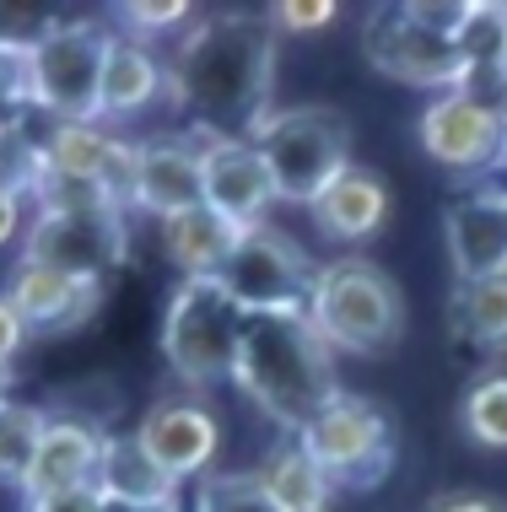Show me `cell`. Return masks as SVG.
I'll return each mask as SVG.
<instances>
[{"label":"cell","mask_w":507,"mask_h":512,"mask_svg":"<svg viewBox=\"0 0 507 512\" xmlns=\"http://www.w3.org/2000/svg\"><path fill=\"white\" fill-rule=\"evenodd\" d=\"M33 114V92H27V54L0 44V135L22 130Z\"/></svg>","instance_id":"cell-28"},{"label":"cell","mask_w":507,"mask_h":512,"mask_svg":"<svg viewBox=\"0 0 507 512\" xmlns=\"http://www.w3.org/2000/svg\"><path fill=\"white\" fill-rule=\"evenodd\" d=\"M125 200L135 211L173 221L184 211L205 205V168H200V141L189 135H157L130 151V189Z\"/></svg>","instance_id":"cell-11"},{"label":"cell","mask_w":507,"mask_h":512,"mask_svg":"<svg viewBox=\"0 0 507 512\" xmlns=\"http://www.w3.org/2000/svg\"><path fill=\"white\" fill-rule=\"evenodd\" d=\"M270 22H276L281 33H324V27L335 22V6L330 0H292V6L270 11Z\"/></svg>","instance_id":"cell-32"},{"label":"cell","mask_w":507,"mask_h":512,"mask_svg":"<svg viewBox=\"0 0 507 512\" xmlns=\"http://www.w3.org/2000/svg\"><path fill=\"white\" fill-rule=\"evenodd\" d=\"M308 448V459L330 475V486L367 491L389 475L394 459V426L373 399L362 394H335L303 432H292Z\"/></svg>","instance_id":"cell-9"},{"label":"cell","mask_w":507,"mask_h":512,"mask_svg":"<svg viewBox=\"0 0 507 512\" xmlns=\"http://www.w3.org/2000/svg\"><path fill=\"white\" fill-rule=\"evenodd\" d=\"M103 437L108 432H98V426H87V421L49 415L44 442H38V453H33V469H27V480H22L27 502H54V496L92 491V480H98Z\"/></svg>","instance_id":"cell-16"},{"label":"cell","mask_w":507,"mask_h":512,"mask_svg":"<svg viewBox=\"0 0 507 512\" xmlns=\"http://www.w3.org/2000/svg\"><path fill=\"white\" fill-rule=\"evenodd\" d=\"M162 87H168V65L157 60L146 44L114 33L108 44V60H103V87H98V119L114 124V119H130V114H146Z\"/></svg>","instance_id":"cell-18"},{"label":"cell","mask_w":507,"mask_h":512,"mask_svg":"<svg viewBox=\"0 0 507 512\" xmlns=\"http://www.w3.org/2000/svg\"><path fill=\"white\" fill-rule=\"evenodd\" d=\"M92 491L103 496V502H135V507H157V502H173L178 480H168L162 469L146 459V448L130 437H103V453H98V480H92Z\"/></svg>","instance_id":"cell-21"},{"label":"cell","mask_w":507,"mask_h":512,"mask_svg":"<svg viewBox=\"0 0 507 512\" xmlns=\"http://www.w3.org/2000/svg\"><path fill=\"white\" fill-rule=\"evenodd\" d=\"M27 512H103V496L76 491V496H54V502H27Z\"/></svg>","instance_id":"cell-34"},{"label":"cell","mask_w":507,"mask_h":512,"mask_svg":"<svg viewBox=\"0 0 507 512\" xmlns=\"http://www.w3.org/2000/svg\"><path fill=\"white\" fill-rule=\"evenodd\" d=\"M303 318L330 351L383 356L405 335V297L367 259H330L324 270H313V292H308Z\"/></svg>","instance_id":"cell-3"},{"label":"cell","mask_w":507,"mask_h":512,"mask_svg":"<svg viewBox=\"0 0 507 512\" xmlns=\"http://www.w3.org/2000/svg\"><path fill=\"white\" fill-rule=\"evenodd\" d=\"M119 17H125V22L135 27V44H141V38H152V33L184 27L189 17H195V11H189V6H178V0H162V6H146V0H135V6L119 11Z\"/></svg>","instance_id":"cell-31"},{"label":"cell","mask_w":507,"mask_h":512,"mask_svg":"<svg viewBox=\"0 0 507 512\" xmlns=\"http://www.w3.org/2000/svg\"><path fill=\"white\" fill-rule=\"evenodd\" d=\"M454 335L481 345V351H507V275L497 281H470L454 297Z\"/></svg>","instance_id":"cell-23"},{"label":"cell","mask_w":507,"mask_h":512,"mask_svg":"<svg viewBox=\"0 0 507 512\" xmlns=\"http://www.w3.org/2000/svg\"><path fill=\"white\" fill-rule=\"evenodd\" d=\"M22 211H27V200H17V195H6V189H0V248L22 232Z\"/></svg>","instance_id":"cell-35"},{"label":"cell","mask_w":507,"mask_h":512,"mask_svg":"<svg viewBox=\"0 0 507 512\" xmlns=\"http://www.w3.org/2000/svg\"><path fill=\"white\" fill-rule=\"evenodd\" d=\"M195 141L205 168V205L238 227H265V211L276 205V184H270V168L254 141H216L205 130H195Z\"/></svg>","instance_id":"cell-13"},{"label":"cell","mask_w":507,"mask_h":512,"mask_svg":"<svg viewBox=\"0 0 507 512\" xmlns=\"http://www.w3.org/2000/svg\"><path fill=\"white\" fill-rule=\"evenodd\" d=\"M130 254L125 205H49L22 232V265H44L103 286Z\"/></svg>","instance_id":"cell-8"},{"label":"cell","mask_w":507,"mask_h":512,"mask_svg":"<svg viewBox=\"0 0 507 512\" xmlns=\"http://www.w3.org/2000/svg\"><path fill=\"white\" fill-rule=\"evenodd\" d=\"M44 426H49V410L22 405V399H6V405H0V480H6V486H22L27 480L33 453H38V442H44Z\"/></svg>","instance_id":"cell-24"},{"label":"cell","mask_w":507,"mask_h":512,"mask_svg":"<svg viewBox=\"0 0 507 512\" xmlns=\"http://www.w3.org/2000/svg\"><path fill=\"white\" fill-rule=\"evenodd\" d=\"M254 151L265 157L276 200L313 205L324 184L351 168V124L324 103H297L270 114L254 130Z\"/></svg>","instance_id":"cell-4"},{"label":"cell","mask_w":507,"mask_h":512,"mask_svg":"<svg viewBox=\"0 0 507 512\" xmlns=\"http://www.w3.org/2000/svg\"><path fill=\"white\" fill-rule=\"evenodd\" d=\"M211 281L243 313H308V292H313L308 259L276 227H243Z\"/></svg>","instance_id":"cell-10"},{"label":"cell","mask_w":507,"mask_h":512,"mask_svg":"<svg viewBox=\"0 0 507 512\" xmlns=\"http://www.w3.org/2000/svg\"><path fill=\"white\" fill-rule=\"evenodd\" d=\"M254 475H259V486L270 491V502H276L281 512H330L335 486H330V475L308 459V448L297 437H281Z\"/></svg>","instance_id":"cell-22"},{"label":"cell","mask_w":507,"mask_h":512,"mask_svg":"<svg viewBox=\"0 0 507 512\" xmlns=\"http://www.w3.org/2000/svg\"><path fill=\"white\" fill-rule=\"evenodd\" d=\"M432 512H502V507L486 502V496H443Z\"/></svg>","instance_id":"cell-36"},{"label":"cell","mask_w":507,"mask_h":512,"mask_svg":"<svg viewBox=\"0 0 507 512\" xmlns=\"http://www.w3.org/2000/svg\"><path fill=\"white\" fill-rule=\"evenodd\" d=\"M459 415H464V432L481 448H507V372H486L481 383H470Z\"/></svg>","instance_id":"cell-27"},{"label":"cell","mask_w":507,"mask_h":512,"mask_svg":"<svg viewBox=\"0 0 507 512\" xmlns=\"http://www.w3.org/2000/svg\"><path fill=\"white\" fill-rule=\"evenodd\" d=\"M189 512H281L270 491L259 486L254 469H211L195 486V507Z\"/></svg>","instance_id":"cell-26"},{"label":"cell","mask_w":507,"mask_h":512,"mask_svg":"<svg viewBox=\"0 0 507 512\" xmlns=\"http://www.w3.org/2000/svg\"><path fill=\"white\" fill-rule=\"evenodd\" d=\"M6 389H11V367H0V405H6Z\"/></svg>","instance_id":"cell-39"},{"label":"cell","mask_w":507,"mask_h":512,"mask_svg":"<svg viewBox=\"0 0 507 512\" xmlns=\"http://www.w3.org/2000/svg\"><path fill=\"white\" fill-rule=\"evenodd\" d=\"M459 65H507V6H464L459 33H454Z\"/></svg>","instance_id":"cell-25"},{"label":"cell","mask_w":507,"mask_h":512,"mask_svg":"<svg viewBox=\"0 0 507 512\" xmlns=\"http://www.w3.org/2000/svg\"><path fill=\"white\" fill-rule=\"evenodd\" d=\"M54 22H60V17H54V11H44V6H0V44L33 54L38 38H44Z\"/></svg>","instance_id":"cell-30"},{"label":"cell","mask_w":507,"mask_h":512,"mask_svg":"<svg viewBox=\"0 0 507 512\" xmlns=\"http://www.w3.org/2000/svg\"><path fill=\"white\" fill-rule=\"evenodd\" d=\"M276 71V27L254 11H216L189 27L168 65V92L189 114V130L216 141H254L270 119Z\"/></svg>","instance_id":"cell-1"},{"label":"cell","mask_w":507,"mask_h":512,"mask_svg":"<svg viewBox=\"0 0 507 512\" xmlns=\"http://www.w3.org/2000/svg\"><path fill=\"white\" fill-rule=\"evenodd\" d=\"M135 442L146 448V459H152L168 480H205V469L216 459V415L200 405V399H157L152 410L141 415V426H135Z\"/></svg>","instance_id":"cell-12"},{"label":"cell","mask_w":507,"mask_h":512,"mask_svg":"<svg viewBox=\"0 0 507 512\" xmlns=\"http://www.w3.org/2000/svg\"><path fill=\"white\" fill-rule=\"evenodd\" d=\"M108 33L92 17H60L27 54V92L33 114H49V124H92L98 119V87L108 60Z\"/></svg>","instance_id":"cell-5"},{"label":"cell","mask_w":507,"mask_h":512,"mask_svg":"<svg viewBox=\"0 0 507 512\" xmlns=\"http://www.w3.org/2000/svg\"><path fill=\"white\" fill-rule=\"evenodd\" d=\"M481 189H491V195H502V200H507V168H491Z\"/></svg>","instance_id":"cell-38"},{"label":"cell","mask_w":507,"mask_h":512,"mask_svg":"<svg viewBox=\"0 0 507 512\" xmlns=\"http://www.w3.org/2000/svg\"><path fill=\"white\" fill-rule=\"evenodd\" d=\"M313 221H319V232L324 238H335V243H362V238H373V232L383 227V216H389V189L378 184L367 168H351L330 178L324 184V195L308 205Z\"/></svg>","instance_id":"cell-19"},{"label":"cell","mask_w":507,"mask_h":512,"mask_svg":"<svg viewBox=\"0 0 507 512\" xmlns=\"http://www.w3.org/2000/svg\"><path fill=\"white\" fill-rule=\"evenodd\" d=\"M421 146H427L432 162L454 173H491L497 168V146H502V124L486 119L475 103H464L459 92H437V98L421 108V124H416Z\"/></svg>","instance_id":"cell-15"},{"label":"cell","mask_w":507,"mask_h":512,"mask_svg":"<svg viewBox=\"0 0 507 512\" xmlns=\"http://www.w3.org/2000/svg\"><path fill=\"white\" fill-rule=\"evenodd\" d=\"M243 335V308L216 281H178V292L162 318V356L189 389H211L232 378Z\"/></svg>","instance_id":"cell-7"},{"label":"cell","mask_w":507,"mask_h":512,"mask_svg":"<svg viewBox=\"0 0 507 512\" xmlns=\"http://www.w3.org/2000/svg\"><path fill=\"white\" fill-rule=\"evenodd\" d=\"M103 286L92 281H76V275H60V270H44V265H17L11 270V286H6V302L17 308L27 335H65L76 329L81 318L98 308Z\"/></svg>","instance_id":"cell-17"},{"label":"cell","mask_w":507,"mask_h":512,"mask_svg":"<svg viewBox=\"0 0 507 512\" xmlns=\"http://www.w3.org/2000/svg\"><path fill=\"white\" fill-rule=\"evenodd\" d=\"M454 92L464 103H475L486 119L507 124V65H475V71H459Z\"/></svg>","instance_id":"cell-29"},{"label":"cell","mask_w":507,"mask_h":512,"mask_svg":"<svg viewBox=\"0 0 507 512\" xmlns=\"http://www.w3.org/2000/svg\"><path fill=\"white\" fill-rule=\"evenodd\" d=\"M464 6H378L367 17L362 49L383 76L405 81V87H432V92H454L459 81V33Z\"/></svg>","instance_id":"cell-6"},{"label":"cell","mask_w":507,"mask_h":512,"mask_svg":"<svg viewBox=\"0 0 507 512\" xmlns=\"http://www.w3.org/2000/svg\"><path fill=\"white\" fill-rule=\"evenodd\" d=\"M232 378L249 394V405L259 415H270L286 437L303 432L313 415L340 394L335 351L313 335L303 313H243Z\"/></svg>","instance_id":"cell-2"},{"label":"cell","mask_w":507,"mask_h":512,"mask_svg":"<svg viewBox=\"0 0 507 512\" xmlns=\"http://www.w3.org/2000/svg\"><path fill=\"white\" fill-rule=\"evenodd\" d=\"M443 243L459 286L507 275V200L491 189H470L443 211Z\"/></svg>","instance_id":"cell-14"},{"label":"cell","mask_w":507,"mask_h":512,"mask_svg":"<svg viewBox=\"0 0 507 512\" xmlns=\"http://www.w3.org/2000/svg\"><path fill=\"white\" fill-rule=\"evenodd\" d=\"M238 232H243L238 221H227L222 211H211V205H195V211L162 221V254L184 270V281H211V275L222 270V259L232 254Z\"/></svg>","instance_id":"cell-20"},{"label":"cell","mask_w":507,"mask_h":512,"mask_svg":"<svg viewBox=\"0 0 507 512\" xmlns=\"http://www.w3.org/2000/svg\"><path fill=\"white\" fill-rule=\"evenodd\" d=\"M22 340H27V329H22V318H17V308H11L6 297H0V367H11V362H17Z\"/></svg>","instance_id":"cell-33"},{"label":"cell","mask_w":507,"mask_h":512,"mask_svg":"<svg viewBox=\"0 0 507 512\" xmlns=\"http://www.w3.org/2000/svg\"><path fill=\"white\" fill-rule=\"evenodd\" d=\"M103 512H189L184 496H173V502H157V507H135V502H103Z\"/></svg>","instance_id":"cell-37"}]
</instances>
